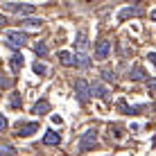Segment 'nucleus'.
<instances>
[{"label":"nucleus","instance_id":"nucleus-23","mask_svg":"<svg viewBox=\"0 0 156 156\" xmlns=\"http://www.w3.org/2000/svg\"><path fill=\"white\" fill-rule=\"evenodd\" d=\"M5 129H7V118L0 115V131H5Z\"/></svg>","mask_w":156,"mask_h":156},{"label":"nucleus","instance_id":"nucleus-14","mask_svg":"<svg viewBox=\"0 0 156 156\" xmlns=\"http://www.w3.org/2000/svg\"><path fill=\"white\" fill-rule=\"evenodd\" d=\"M20 25H23V27H41L43 25V20L41 18H20Z\"/></svg>","mask_w":156,"mask_h":156},{"label":"nucleus","instance_id":"nucleus-10","mask_svg":"<svg viewBox=\"0 0 156 156\" xmlns=\"http://www.w3.org/2000/svg\"><path fill=\"white\" fill-rule=\"evenodd\" d=\"M131 79H133V82H143V79H147V73H145L143 63H136V66H133V70H131Z\"/></svg>","mask_w":156,"mask_h":156},{"label":"nucleus","instance_id":"nucleus-1","mask_svg":"<svg viewBox=\"0 0 156 156\" xmlns=\"http://www.w3.org/2000/svg\"><path fill=\"white\" fill-rule=\"evenodd\" d=\"M75 66L79 68H88L90 66V52H88V39H86L84 32H79L77 39H75Z\"/></svg>","mask_w":156,"mask_h":156},{"label":"nucleus","instance_id":"nucleus-25","mask_svg":"<svg viewBox=\"0 0 156 156\" xmlns=\"http://www.w3.org/2000/svg\"><path fill=\"white\" fill-rule=\"evenodd\" d=\"M149 61H152L154 66H156V52H152V55H149Z\"/></svg>","mask_w":156,"mask_h":156},{"label":"nucleus","instance_id":"nucleus-24","mask_svg":"<svg viewBox=\"0 0 156 156\" xmlns=\"http://www.w3.org/2000/svg\"><path fill=\"white\" fill-rule=\"evenodd\" d=\"M9 84H12V82H9V79H5V77H2V73H0V86H5V88H7Z\"/></svg>","mask_w":156,"mask_h":156},{"label":"nucleus","instance_id":"nucleus-17","mask_svg":"<svg viewBox=\"0 0 156 156\" xmlns=\"http://www.w3.org/2000/svg\"><path fill=\"white\" fill-rule=\"evenodd\" d=\"M34 52H36L39 57H45V55H48V45H45V41H39V43H36V45H34Z\"/></svg>","mask_w":156,"mask_h":156},{"label":"nucleus","instance_id":"nucleus-27","mask_svg":"<svg viewBox=\"0 0 156 156\" xmlns=\"http://www.w3.org/2000/svg\"><path fill=\"white\" fill-rule=\"evenodd\" d=\"M149 16H152V18L156 20V9H154V12H152V14H149Z\"/></svg>","mask_w":156,"mask_h":156},{"label":"nucleus","instance_id":"nucleus-6","mask_svg":"<svg viewBox=\"0 0 156 156\" xmlns=\"http://www.w3.org/2000/svg\"><path fill=\"white\" fill-rule=\"evenodd\" d=\"M5 12H14V14H32L34 5H25V2H5L2 5Z\"/></svg>","mask_w":156,"mask_h":156},{"label":"nucleus","instance_id":"nucleus-20","mask_svg":"<svg viewBox=\"0 0 156 156\" xmlns=\"http://www.w3.org/2000/svg\"><path fill=\"white\" fill-rule=\"evenodd\" d=\"M9 104H12L14 109H20V95H18V93H12V98H9Z\"/></svg>","mask_w":156,"mask_h":156},{"label":"nucleus","instance_id":"nucleus-12","mask_svg":"<svg viewBox=\"0 0 156 156\" xmlns=\"http://www.w3.org/2000/svg\"><path fill=\"white\" fill-rule=\"evenodd\" d=\"M59 61L63 63V66H75V55L68 50H61L59 52Z\"/></svg>","mask_w":156,"mask_h":156},{"label":"nucleus","instance_id":"nucleus-13","mask_svg":"<svg viewBox=\"0 0 156 156\" xmlns=\"http://www.w3.org/2000/svg\"><path fill=\"white\" fill-rule=\"evenodd\" d=\"M43 143H45V145H59V143H61V138H59L57 131H48L45 136H43Z\"/></svg>","mask_w":156,"mask_h":156},{"label":"nucleus","instance_id":"nucleus-16","mask_svg":"<svg viewBox=\"0 0 156 156\" xmlns=\"http://www.w3.org/2000/svg\"><path fill=\"white\" fill-rule=\"evenodd\" d=\"M32 70H34L36 75H48V66L43 61H34V66H32Z\"/></svg>","mask_w":156,"mask_h":156},{"label":"nucleus","instance_id":"nucleus-26","mask_svg":"<svg viewBox=\"0 0 156 156\" xmlns=\"http://www.w3.org/2000/svg\"><path fill=\"white\" fill-rule=\"evenodd\" d=\"M5 23H7V20H5V18H0V27H5Z\"/></svg>","mask_w":156,"mask_h":156},{"label":"nucleus","instance_id":"nucleus-22","mask_svg":"<svg viewBox=\"0 0 156 156\" xmlns=\"http://www.w3.org/2000/svg\"><path fill=\"white\" fill-rule=\"evenodd\" d=\"M131 14H138V12H136V9H125V12H122V14H120V18H122V20H125V18H127V16H131Z\"/></svg>","mask_w":156,"mask_h":156},{"label":"nucleus","instance_id":"nucleus-21","mask_svg":"<svg viewBox=\"0 0 156 156\" xmlns=\"http://www.w3.org/2000/svg\"><path fill=\"white\" fill-rule=\"evenodd\" d=\"M102 77H104V79H109V82H113V79H115V75H113V70L104 68V70H102Z\"/></svg>","mask_w":156,"mask_h":156},{"label":"nucleus","instance_id":"nucleus-5","mask_svg":"<svg viewBox=\"0 0 156 156\" xmlns=\"http://www.w3.org/2000/svg\"><path fill=\"white\" fill-rule=\"evenodd\" d=\"M111 50H113V45H111L109 39H100L95 43V59H100V61H104L106 57L111 55Z\"/></svg>","mask_w":156,"mask_h":156},{"label":"nucleus","instance_id":"nucleus-8","mask_svg":"<svg viewBox=\"0 0 156 156\" xmlns=\"http://www.w3.org/2000/svg\"><path fill=\"white\" fill-rule=\"evenodd\" d=\"M32 113H36V115H48V113H50V102H48V100L34 102V106H32Z\"/></svg>","mask_w":156,"mask_h":156},{"label":"nucleus","instance_id":"nucleus-11","mask_svg":"<svg viewBox=\"0 0 156 156\" xmlns=\"http://www.w3.org/2000/svg\"><path fill=\"white\" fill-rule=\"evenodd\" d=\"M90 95L102 98V100H109V93H106V88H104L102 84H93V86H90Z\"/></svg>","mask_w":156,"mask_h":156},{"label":"nucleus","instance_id":"nucleus-4","mask_svg":"<svg viewBox=\"0 0 156 156\" xmlns=\"http://www.w3.org/2000/svg\"><path fill=\"white\" fill-rule=\"evenodd\" d=\"M5 41H7L12 48H23L25 43H27V34H25V32L12 30V32H7V34H5Z\"/></svg>","mask_w":156,"mask_h":156},{"label":"nucleus","instance_id":"nucleus-19","mask_svg":"<svg viewBox=\"0 0 156 156\" xmlns=\"http://www.w3.org/2000/svg\"><path fill=\"white\" fill-rule=\"evenodd\" d=\"M147 93L152 95V98H156V77L147 79Z\"/></svg>","mask_w":156,"mask_h":156},{"label":"nucleus","instance_id":"nucleus-7","mask_svg":"<svg viewBox=\"0 0 156 156\" xmlns=\"http://www.w3.org/2000/svg\"><path fill=\"white\" fill-rule=\"evenodd\" d=\"M118 106H120V111H122L125 115H138V113H145V109H147L145 104H138V106H127L125 102H118Z\"/></svg>","mask_w":156,"mask_h":156},{"label":"nucleus","instance_id":"nucleus-15","mask_svg":"<svg viewBox=\"0 0 156 156\" xmlns=\"http://www.w3.org/2000/svg\"><path fill=\"white\" fill-rule=\"evenodd\" d=\"M0 156H16V149L7 143H0Z\"/></svg>","mask_w":156,"mask_h":156},{"label":"nucleus","instance_id":"nucleus-2","mask_svg":"<svg viewBox=\"0 0 156 156\" xmlns=\"http://www.w3.org/2000/svg\"><path fill=\"white\" fill-rule=\"evenodd\" d=\"M98 145V129H88L84 131V136L79 138V152H88Z\"/></svg>","mask_w":156,"mask_h":156},{"label":"nucleus","instance_id":"nucleus-3","mask_svg":"<svg viewBox=\"0 0 156 156\" xmlns=\"http://www.w3.org/2000/svg\"><path fill=\"white\" fill-rule=\"evenodd\" d=\"M73 88H75V95H77L79 102H88V98H90V84L86 82V79H75Z\"/></svg>","mask_w":156,"mask_h":156},{"label":"nucleus","instance_id":"nucleus-18","mask_svg":"<svg viewBox=\"0 0 156 156\" xmlns=\"http://www.w3.org/2000/svg\"><path fill=\"white\" fill-rule=\"evenodd\" d=\"M23 68V55H14L12 57V70H20Z\"/></svg>","mask_w":156,"mask_h":156},{"label":"nucleus","instance_id":"nucleus-9","mask_svg":"<svg viewBox=\"0 0 156 156\" xmlns=\"http://www.w3.org/2000/svg\"><path fill=\"white\" fill-rule=\"evenodd\" d=\"M36 129H39V122H25V125L18 129V136L27 138V136H32V133H36Z\"/></svg>","mask_w":156,"mask_h":156}]
</instances>
